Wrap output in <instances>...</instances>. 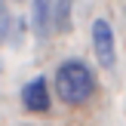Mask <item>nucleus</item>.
<instances>
[{
	"label": "nucleus",
	"mask_w": 126,
	"mask_h": 126,
	"mask_svg": "<svg viewBox=\"0 0 126 126\" xmlns=\"http://www.w3.org/2000/svg\"><path fill=\"white\" fill-rule=\"evenodd\" d=\"M52 3L55 0H34V16H31V28H34L37 40H46L49 31H55V16H52Z\"/></svg>",
	"instance_id": "20e7f679"
},
{
	"label": "nucleus",
	"mask_w": 126,
	"mask_h": 126,
	"mask_svg": "<svg viewBox=\"0 0 126 126\" xmlns=\"http://www.w3.org/2000/svg\"><path fill=\"white\" fill-rule=\"evenodd\" d=\"M9 25H12V16H9V3H6V0H0V43L6 40V34H9Z\"/></svg>",
	"instance_id": "423d86ee"
},
{
	"label": "nucleus",
	"mask_w": 126,
	"mask_h": 126,
	"mask_svg": "<svg viewBox=\"0 0 126 126\" xmlns=\"http://www.w3.org/2000/svg\"><path fill=\"white\" fill-rule=\"evenodd\" d=\"M71 9H74V0H59L55 6V31H68L71 28Z\"/></svg>",
	"instance_id": "39448f33"
},
{
	"label": "nucleus",
	"mask_w": 126,
	"mask_h": 126,
	"mask_svg": "<svg viewBox=\"0 0 126 126\" xmlns=\"http://www.w3.org/2000/svg\"><path fill=\"white\" fill-rule=\"evenodd\" d=\"M95 92V74L86 62L68 59L55 71V95L65 105H83L89 102V95Z\"/></svg>",
	"instance_id": "f257e3e1"
},
{
	"label": "nucleus",
	"mask_w": 126,
	"mask_h": 126,
	"mask_svg": "<svg viewBox=\"0 0 126 126\" xmlns=\"http://www.w3.org/2000/svg\"><path fill=\"white\" fill-rule=\"evenodd\" d=\"M92 52H95V62L111 71L117 65V43H114V31L105 18H95L92 22Z\"/></svg>",
	"instance_id": "f03ea898"
},
{
	"label": "nucleus",
	"mask_w": 126,
	"mask_h": 126,
	"mask_svg": "<svg viewBox=\"0 0 126 126\" xmlns=\"http://www.w3.org/2000/svg\"><path fill=\"white\" fill-rule=\"evenodd\" d=\"M22 105H25V111H31V114L49 111V86H46V77H34L31 83L22 86Z\"/></svg>",
	"instance_id": "7ed1b4c3"
}]
</instances>
